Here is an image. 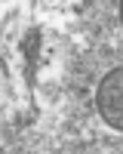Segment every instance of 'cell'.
I'll list each match as a JSON object with an SVG mask.
<instances>
[{
  "mask_svg": "<svg viewBox=\"0 0 123 154\" xmlns=\"http://www.w3.org/2000/svg\"><path fill=\"white\" fill-rule=\"evenodd\" d=\"M95 105L111 130H123V68L105 74V80L98 83V93H95Z\"/></svg>",
  "mask_w": 123,
  "mask_h": 154,
  "instance_id": "1",
  "label": "cell"
}]
</instances>
